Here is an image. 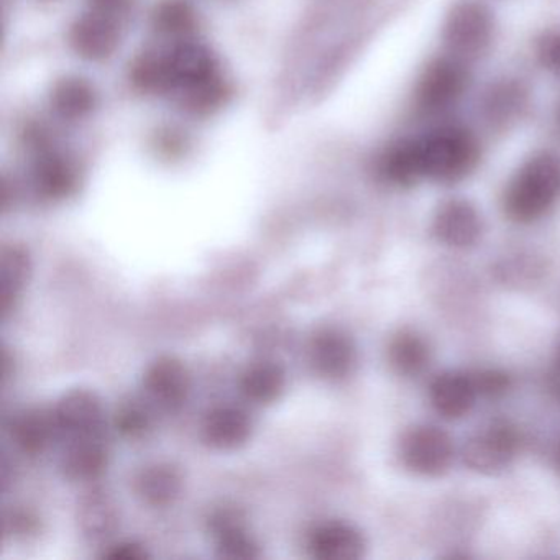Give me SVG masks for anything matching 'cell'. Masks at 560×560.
Masks as SVG:
<instances>
[{
	"label": "cell",
	"mask_w": 560,
	"mask_h": 560,
	"mask_svg": "<svg viewBox=\"0 0 560 560\" xmlns=\"http://www.w3.org/2000/svg\"><path fill=\"white\" fill-rule=\"evenodd\" d=\"M137 86L150 93L183 91L189 107L208 110L221 101L218 65L208 48L198 44H179L165 54L145 55L137 61L132 73Z\"/></svg>",
	"instance_id": "1"
},
{
	"label": "cell",
	"mask_w": 560,
	"mask_h": 560,
	"mask_svg": "<svg viewBox=\"0 0 560 560\" xmlns=\"http://www.w3.org/2000/svg\"><path fill=\"white\" fill-rule=\"evenodd\" d=\"M560 199V159L539 153L527 160L504 192V211L513 221L533 222Z\"/></svg>",
	"instance_id": "2"
},
{
	"label": "cell",
	"mask_w": 560,
	"mask_h": 560,
	"mask_svg": "<svg viewBox=\"0 0 560 560\" xmlns=\"http://www.w3.org/2000/svg\"><path fill=\"white\" fill-rule=\"evenodd\" d=\"M422 178L457 183L470 175L480 159L477 139L464 127L447 126L418 139Z\"/></svg>",
	"instance_id": "3"
},
{
	"label": "cell",
	"mask_w": 560,
	"mask_h": 560,
	"mask_svg": "<svg viewBox=\"0 0 560 560\" xmlns=\"http://www.w3.org/2000/svg\"><path fill=\"white\" fill-rule=\"evenodd\" d=\"M399 457L415 474L439 477L454 460V442L435 425H416L402 435Z\"/></svg>",
	"instance_id": "4"
},
{
	"label": "cell",
	"mask_w": 560,
	"mask_h": 560,
	"mask_svg": "<svg viewBox=\"0 0 560 560\" xmlns=\"http://www.w3.org/2000/svg\"><path fill=\"white\" fill-rule=\"evenodd\" d=\"M517 448L520 434L516 429L508 422H493L465 442L462 460L478 474H498L513 462Z\"/></svg>",
	"instance_id": "5"
},
{
	"label": "cell",
	"mask_w": 560,
	"mask_h": 560,
	"mask_svg": "<svg viewBox=\"0 0 560 560\" xmlns=\"http://www.w3.org/2000/svg\"><path fill=\"white\" fill-rule=\"evenodd\" d=\"M493 35L490 11L475 0H462L454 5L444 25V42L452 54L460 57L480 55Z\"/></svg>",
	"instance_id": "6"
},
{
	"label": "cell",
	"mask_w": 560,
	"mask_h": 560,
	"mask_svg": "<svg viewBox=\"0 0 560 560\" xmlns=\"http://www.w3.org/2000/svg\"><path fill=\"white\" fill-rule=\"evenodd\" d=\"M467 84L468 73L460 61L452 58L432 61L416 88V104L424 113H441L457 103Z\"/></svg>",
	"instance_id": "7"
},
{
	"label": "cell",
	"mask_w": 560,
	"mask_h": 560,
	"mask_svg": "<svg viewBox=\"0 0 560 560\" xmlns=\"http://www.w3.org/2000/svg\"><path fill=\"white\" fill-rule=\"evenodd\" d=\"M58 432L73 439L104 438L106 416L96 393L74 389L67 393L54 409Z\"/></svg>",
	"instance_id": "8"
},
{
	"label": "cell",
	"mask_w": 560,
	"mask_h": 560,
	"mask_svg": "<svg viewBox=\"0 0 560 560\" xmlns=\"http://www.w3.org/2000/svg\"><path fill=\"white\" fill-rule=\"evenodd\" d=\"M143 388L160 411H179L189 395L188 370L175 357H160L147 369Z\"/></svg>",
	"instance_id": "9"
},
{
	"label": "cell",
	"mask_w": 560,
	"mask_h": 560,
	"mask_svg": "<svg viewBox=\"0 0 560 560\" xmlns=\"http://www.w3.org/2000/svg\"><path fill=\"white\" fill-rule=\"evenodd\" d=\"M310 359L317 375L326 380H343L355 366L357 350L343 330L326 327L314 334Z\"/></svg>",
	"instance_id": "10"
},
{
	"label": "cell",
	"mask_w": 560,
	"mask_h": 560,
	"mask_svg": "<svg viewBox=\"0 0 560 560\" xmlns=\"http://www.w3.org/2000/svg\"><path fill=\"white\" fill-rule=\"evenodd\" d=\"M481 218L477 209L464 199L444 202L434 219L439 242L452 248L474 247L481 237Z\"/></svg>",
	"instance_id": "11"
},
{
	"label": "cell",
	"mask_w": 560,
	"mask_h": 560,
	"mask_svg": "<svg viewBox=\"0 0 560 560\" xmlns=\"http://www.w3.org/2000/svg\"><path fill=\"white\" fill-rule=\"evenodd\" d=\"M307 550L314 559L357 560L365 553V539L352 524L329 521L314 527Z\"/></svg>",
	"instance_id": "12"
},
{
	"label": "cell",
	"mask_w": 560,
	"mask_h": 560,
	"mask_svg": "<svg viewBox=\"0 0 560 560\" xmlns=\"http://www.w3.org/2000/svg\"><path fill=\"white\" fill-rule=\"evenodd\" d=\"M432 408L444 419H460L470 412L478 398L471 373L445 372L435 376L429 388Z\"/></svg>",
	"instance_id": "13"
},
{
	"label": "cell",
	"mask_w": 560,
	"mask_h": 560,
	"mask_svg": "<svg viewBox=\"0 0 560 560\" xmlns=\"http://www.w3.org/2000/svg\"><path fill=\"white\" fill-rule=\"evenodd\" d=\"M202 439L215 451H235L252 435L250 416L235 406H219L202 421Z\"/></svg>",
	"instance_id": "14"
},
{
	"label": "cell",
	"mask_w": 560,
	"mask_h": 560,
	"mask_svg": "<svg viewBox=\"0 0 560 560\" xmlns=\"http://www.w3.org/2000/svg\"><path fill=\"white\" fill-rule=\"evenodd\" d=\"M209 529L215 539L218 556L222 559L250 560L260 556L257 542L248 534L241 513L219 510L209 517Z\"/></svg>",
	"instance_id": "15"
},
{
	"label": "cell",
	"mask_w": 560,
	"mask_h": 560,
	"mask_svg": "<svg viewBox=\"0 0 560 560\" xmlns=\"http://www.w3.org/2000/svg\"><path fill=\"white\" fill-rule=\"evenodd\" d=\"M119 44V27L106 11L90 14L78 22L73 45L78 54L90 60L109 57Z\"/></svg>",
	"instance_id": "16"
},
{
	"label": "cell",
	"mask_w": 560,
	"mask_h": 560,
	"mask_svg": "<svg viewBox=\"0 0 560 560\" xmlns=\"http://www.w3.org/2000/svg\"><path fill=\"white\" fill-rule=\"evenodd\" d=\"M58 428L54 411L25 409L19 412L11 424V435L19 451L27 455H38L54 441Z\"/></svg>",
	"instance_id": "17"
},
{
	"label": "cell",
	"mask_w": 560,
	"mask_h": 560,
	"mask_svg": "<svg viewBox=\"0 0 560 560\" xmlns=\"http://www.w3.org/2000/svg\"><path fill=\"white\" fill-rule=\"evenodd\" d=\"M107 465L103 438L73 439L61 457V471L74 481L94 480Z\"/></svg>",
	"instance_id": "18"
},
{
	"label": "cell",
	"mask_w": 560,
	"mask_h": 560,
	"mask_svg": "<svg viewBox=\"0 0 560 560\" xmlns=\"http://www.w3.org/2000/svg\"><path fill=\"white\" fill-rule=\"evenodd\" d=\"M31 255L21 245H9L0 255V300L2 314L5 317L12 313L19 296L24 291L31 278Z\"/></svg>",
	"instance_id": "19"
},
{
	"label": "cell",
	"mask_w": 560,
	"mask_h": 560,
	"mask_svg": "<svg viewBox=\"0 0 560 560\" xmlns=\"http://www.w3.org/2000/svg\"><path fill=\"white\" fill-rule=\"evenodd\" d=\"M137 493L150 506H166L182 491V474L170 464H155L143 468L136 481Z\"/></svg>",
	"instance_id": "20"
},
{
	"label": "cell",
	"mask_w": 560,
	"mask_h": 560,
	"mask_svg": "<svg viewBox=\"0 0 560 560\" xmlns=\"http://www.w3.org/2000/svg\"><path fill=\"white\" fill-rule=\"evenodd\" d=\"M287 373L275 362H257L245 370L241 389L248 401L270 405L283 395Z\"/></svg>",
	"instance_id": "21"
},
{
	"label": "cell",
	"mask_w": 560,
	"mask_h": 560,
	"mask_svg": "<svg viewBox=\"0 0 560 560\" xmlns=\"http://www.w3.org/2000/svg\"><path fill=\"white\" fill-rule=\"evenodd\" d=\"M380 175L398 186H411L422 179L418 140H402L386 150L380 159Z\"/></svg>",
	"instance_id": "22"
},
{
	"label": "cell",
	"mask_w": 560,
	"mask_h": 560,
	"mask_svg": "<svg viewBox=\"0 0 560 560\" xmlns=\"http://www.w3.org/2000/svg\"><path fill=\"white\" fill-rule=\"evenodd\" d=\"M431 352L428 342L412 330H401L393 337L388 347V360L398 375L411 378L429 365Z\"/></svg>",
	"instance_id": "23"
},
{
	"label": "cell",
	"mask_w": 560,
	"mask_h": 560,
	"mask_svg": "<svg viewBox=\"0 0 560 560\" xmlns=\"http://www.w3.org/2000/svg\"><path fill=\"white\" fill-rule=\"evenodd\" d=\"M35 188L47 199H63L77 185V176L67 160L55 153H45L34 170Z\"/></svg>",
	"instance_id": "24"
},
{
	"label": "cell",
	"mask_w": 560,
	"mask_h": 560,
	"mask_svg": "<svg viewBox=\"0 0 560 560\" xmlns=\"http://www.w3.org/2000/svg\"><path fill=\"white\" fill-rule=\"evenodd\" d=\"M119 517H117L116 504L104 493H93L84 500L80 510V524L84 536L93 540H101L110 536L116 530Z\"/></svg>",
	"instance_id": "25"
},
{
	"label": "cell",
	"mask_w": 560,
	"mask_h": 560,
	"mask_svg": "<svg viewBox=\"0 0 560 560\" xmlns=\"http://www.w3.org/2000/svg\"><path fill=\"white\" fill-rule=\"evenodd\" d=\"M55 109L63 117H81L94 106V94L81 81H67L58 86L54 96Z\"/></svg>",
	"instance_id": "26"
},
{
	"label": "cell",
	"mask_w": 560,
	"mask_h": 560,
	"mask_svg": "<svg viewBox=\"0 0 560 560\" xmlns=\"http://www.w3.org/2000/svg\"><path fill=\"white\" fill-rule=\"evenodd\" d=\"M116 428L126 438H143L152 428V416L142 402L129 401L117 411Z\"/></svg>",
	"instance_id": "27"
},
{
	"label": "cell",
	"mask_w": 560,
	"mask_h": 560,
	"mask_svg": "<svg viewBox=\"0 0 560 560\" xmlns=\"http://www.w3.org/2000/svg\"><path fill=\"white\" fill-rule=\"evenodd\" d=\"M471 376H474L478 396H485V398H498L510 388V378L498 370H481V372L471 373Z\"/></svg>",
	"instance_id": "28"
},
{
	"label": "cell",
	"mask_w": 560,
	"mask_h": 560,
	"mask_svg": "<svg viewBox=\"0 0 560 560\" xmlns=\"http://www.w3.org/2000/svg\"><path fill=\"white\" fill-rule=\"evenodd\" d=\"M159 24L168 34H185L191 27L192 19L186 5L170 4L159 15Z\"/></svg>",
	"instance_id": "29"
},
{
	"label": "cell",
	"mask_w": 560,
	"mask_h": 560,
	"mask_svg": "<svg viewBox=\"0 0 560 560\" xmlns=\"http://www.w3.org/2000/svg\"><path fill=\"white\" fill-rule=\"evenodd\" d=\"M537 55L547 70L560 74V31L550 32L540 40Z\"/></svg>",
	"instance_id": "30"
},
{
	"label": "cell",
	"mask_w": 560,
	"mask_h": 560,
	"mask_svg": "<svg viewBox=\"0 0 560 560\" xmlns=\"http://www.w3.org/2000/svg\"><path fill=\"white\" fill-rule=\"evenodd\" d=\"M106 559L113 560H145L149 557L145 547L136 540H122L114 544L104 552Z\"/></svg>",
	"instance_id": "31"
},
{
	"label": "cell",
	"mask_w": 560,
	"mask_h": 560,
	"mask_svg": "<svg viewBox=\"0 0 560 560\" xmlns=\"http://www.w3.org/2000/svg\"><path fill=\"white\" fill-rule=\"evenodd\" d=\"M5 529L11 534H28L35 529V521L25 513H12L5 521Z\"/></svg>",
	"instance_id": "32"
},
{
	"label": "cell",
	"mask_w": 560,
	"mask_h": 560,
	"mask_svg": "<svg viewBox=\"0 0 560 560\" xmlns=\"http://www.w3.org/2000/svg\"><path fill=\"white\" fill-rule=\"evenodd\" d=\"M556 366H557V380H559V383H557V388L560 389V347H559V350H557Z\"/></svg>",
	"instance_id": "33"
},
{
	"label": "cell",
	"mask_w": 560,
	"mask_h": 560,
	"mask_svg": "<svg viewBox=\"0 0 560 560\" xmlns=\"http://www.w3.org/2000/svg\"><path fill=\"white\" fill-rule=\"evenodd\" d=\"M557 467H559V470H560V448H559V454H557Z\"/></svg>",
	"instance_id": "34"
},
{
	"label": "cell",
	"mask_w": 560,
	"mask_h": 560,
	"mask_svg": "<svg viewBox=\"0 0 560 560\" xmlns=\"http://www.w3.org/2000/svg\"><path fill=\"white\" fill-rule=\"evenodd\" d=\"M559 124H560V110H559Z\"/></svg>",
	"instance_id": "35"
}]
</instances>
